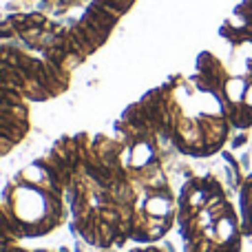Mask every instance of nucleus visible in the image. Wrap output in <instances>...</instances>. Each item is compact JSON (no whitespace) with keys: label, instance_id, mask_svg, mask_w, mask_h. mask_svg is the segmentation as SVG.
<instances>
[{"label":"nucleus","instance_id":"obj_7","mask_svg":"<svg viewBox=\"0 0 252 252\" xmlns=\"http://www.w3.org/2000/svg\"><path fill=\"white\" fill-rule=\"evenodd\" d=\"M239 215L244 235L252 237V170L239 188Z\"/></svg>","mask_w":252,"mask_h":252},{"label":"nucleus","instance_id":"obj_2","mask_svg":"<svg viewBox=\"0 0 252 252\" xmlns=\"http://www.w3.org/2000/svg\"><path fill=\"white\" fill-rule=\"evenodd\" d=\"M164 89V139L188 157H210L226 146L230 118L217 93L175 78Z\"/></svg>","mask_w":252,"mask_h":252},{"label":"nucleus","instance_id":"obj_6","mask_svg":"<svg viewBox=\"0 0 252 252\" xmlns=\"http://www.w3.org/2000/svg\"><path fill=\"white\" fill-rule=\"evenodd\" d=\"M89 142H91V137L84 133L66 135V137L58 139V142L35 161H38L49 173V177L66 192V188L71 186V182L75 179V175L82 170L84 161H87Z\"/></svg>","mask_w":252,"mask_h":252},{"label":"nucleus","instance_id":"obj_1","mask_svg":"<svg viewBox=\"0 0 252 252\" xmlns=\"http://www.w3.org/2000/svg\"><path fill=\"white\" fill-rule=\"evenodd\" d=\"M66 204L73 230L95 248L130 239L135 188L118 137H91L87 161L66 188Z\"/></svg>","mask_w":252,"mask_h":252},{"label":"nucleus","instance_id":"obj_5","mask_svg":"<svg viewBox=\"0 0 252 252\" xmlns=\"http://www.w3.org/2000/svg\"><path fill=\"white\" fill-rule=\"evenodd\" d=\"M135 188L130 239L137 244H157L177 223V195L166 179L161 164L128 173Z\"/></svg>","mask_w":252,"mask_h":252},{"label":"nucleus","instance_id":"obj_4","mask_svg":"<svg viewBox=\"0 0 252 252\" xmlns=\"http://www.w3.org/2000/svg\"><path fill=\"white\" fill-rule=\"evenodd\" d=\"M4 215L18 239H35L53 232L66 217V192L33 161L4 186L0 197Z\"/></svg>","mask_w":252,"mask_h":252},{"label":"nucleus","instance_id":"obj_9","mask_svg":"<svg viewBox=\"0 0 252 252\" xmlns=\"http://www.w3.org/2000/svg\"><path fill=\"white\" fill-rule=\"evenodd\" d=\"M0 252H29V250H22L18 246H11V248H0Z\"/></svg>","mask_w":252,"mask_h":252},{"label":"nucleus","instance_id":"obj_3","mask_svg":"<svg viewBox=\"0 0 252 252\" xmlns=\"http://www.w3.org/2000/svg\"><path fill=\"white\" fill-rule=\"evenodd\" d=\"M177 226L184 252H241L239 208L213 175L190 177L177 195Z\"/></svg>","mask_w":252,"mask_h":252},{"label":"nucleus","instance_id":"obj_10","mask_svg":"<svg viewBox=\"0 0 252 252\" xmlns=\"http://www.w3.org/2000/svg\"><path fill=\"white\" fill-rule=\"evenodd\" d=\"M0 93H2V84H0Z\"/></svg>","mask_w":252,"mask_h":252},{"label":"nucleus","instance_id":"obj_8","mask_svg":"<svg viewBox=\"0 0 252 252\" xmlns=\"http://www.w3.org/2000/svg\"><path fill=\"white\" fill-rule=\"evenodd\" d=\"M128 252H168V250L159 248V246H155V244H142V248H135V250H128Z\"/></svg>","mask_w":252,"mask_h":252}]
</instances>
